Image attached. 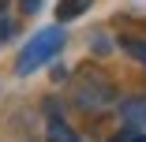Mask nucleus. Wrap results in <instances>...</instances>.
Instances as JSON below:
<instances>
[{"label":"nucleus","instance_id":"3","mask_svg":"<svg viewBox=\"0 0 146 142\" xmlns=\"http://www.w3.org/2000/svg\"><path fill=\"white\" fill-rule=\"evenodd\" d=\"M116 112H120L124 127H135V131H146V94H127L116 101Z\"/></svg>","mask_w":146,"mask_h":142},{"label":"nucleus","instance_id":"11","mask_svg":"<svg viewBox=\"0 0 146 142\" xmlns=\"http://www.w3.org/2000/svg\"><path fill=\"white\" fill-rule=\"evenodd\" d=\"M135 142H146V131H139V138H135Z\"/></svg>","mask_w":146,"mask_h":142},{"label":"nucleus","instance_id":"8","mask_svg":"<svg viewBox=\"0 0 146 142\" xmlns=\"http://www.w3.org/2000/svg\"><path fill=\"white\" fill-rule=\"evenodd\" d=\"M135 138H139V131H135V127H120L109 142H135Z\"/></svg>","mask_w":146,"mask_h":142},{"label":"nucleus","instance_id":"4","mask_svg":"<svg viewBox=\"0 0 146 142\" xmlns=\"http://www.w3.org/2000/svg\"><path fill=\"white\" fill-rule=\"evenodd\" d=\"M45 138L49 142H82V135L64 116H56V112H49V120H45Z\"/></svg>","mask_w":146,"mask_h":142},{"label":"nucleus","instance_id":"6","mask_svg":"<svg viewBox=\"0 0 146 142\" xmlns=\"http://www.w3.org/2000/svg\"><path fill=\"white\" fill-rule=\"evenodd\" d=\"M120 49L131 56V60H139L146 67V38H120Z\"/></svg>","mask_w":146,"mask_h":142},{"label":"nucleus","instance_id":"2","mask_svg":"<svg viewBox=\"0 0 146 142\" xmlns=\"http://www.w3.org/2000/svg\"><path fill=\"white\" fill-rule=\"evenodd\" d=\"M64 45H68V34H64L60 22H56V26H41V30L19 49V56H15V75L26 79V75L41 71L45 64H52L56 56L64 52Z\"/></svg>","mask_w":146,"mask_h":142},{"label":"nucleus","instance_id":"10","mask_svg":"<svg viewBox=\"0 0 146 142\" xmlns=\"http://www.w3.org/2000/svg\"><path fill=\"white\" fill-rule=\"evenodd\" d=\"M8 4H11V0H0V11H8Z\"/></svg>","mask_w":146,"mask_h":142},{"label":"nucleus","instance_id":"9","mask_svg":"<svg viewBox=\"0 0 146 142\" xmlns=\"http://www.w3.org/2000/svg\"><path fill=\"white\" fill-rule=\"evenodd\" d=\"M19 11L23 15H38L41 11V0H19Z\"/></svg>","mask_w":146,"mask_h":142},{"label":"nucleus","instance_id":"5","mask_svg":"<svg viewBox=\"0 0 146 142\" xmlns=\"http://www.w3.org/2000/svg\"><path fill=\"white\" fill-rule=\"evenodd\" d=\"M94 8V0H56V22H71V19H79V15H86Z\"/></svg>","mask_w":146,"mask_h":142},{"label":"nucleus","instance_id":"7","mask_svg":"<svg viewBox=\"0 0 146 142\" xmlns=\"http://www.w3.org/2000/svg\"><path fill=\"white\" fill-rule=\"evenodd\" d=\"M15 30H19V22H15L8 11H0V45H8V41L15 38Z\"/></svg>","mask_w":146,"mask_h":142},{"label":"nucleus","instance_id":"1","mask_svg":"<svg viewBox=\"0 0 146 142\" xmlns=\"http://www.w3.org/2000/svg\"><path fill=\"white\" fill-rule=\"evenodd\" d=\"M68 101H71L75 112H82V116H105V112L116 108L120 90H116V82L101 67L79 64L75 75H71V86H68Z\"/></svg>","mask_w":146,"mask_h":142}]
</instances>
